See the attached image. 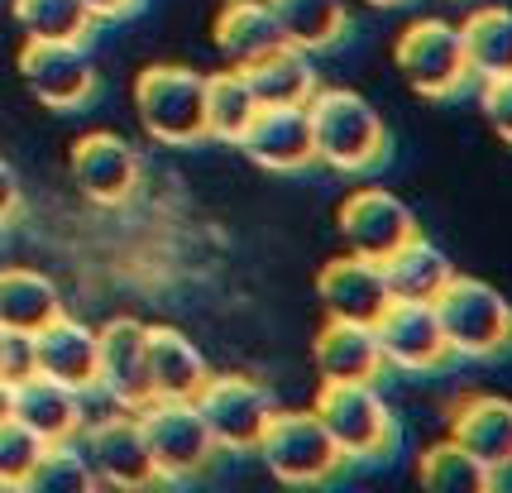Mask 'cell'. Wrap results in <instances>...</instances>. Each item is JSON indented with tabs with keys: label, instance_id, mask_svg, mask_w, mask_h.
<instances>
[{
	"label": "cell",
	"instance_id": "cell-12",
	"mask_svg": "<svg viewBox=\"0 0 512 493\" xmlns=\"http://www.w3.org/2000/svg\"><path fill=\"white\" fill-rule=\"evenodd\" d=\"M20 77L48 111H82L96 96V63L87 44H34L20 48Z\"/></svg>",
	"mask_w": 512,
	"mask_h": 493
},
{
	"label": "cell",
	"instance_id": "cell-9",
	"mask_svg": "<svg viewBox=\"0 0 512 493\" xmlns=\"http://www.w3.org/2000/svg\"><path fill=\"white\" fill-rule=\"evenodd\" d=\"M77 446H82V455H87L96 484H106V489L134 493V489L158 484L144 422H139V412H130V407H115L111 417L87 422V431L77 436Z\"/></svg>",
	"mask_w": 512,
	"mask_h": 493
},
{
	"label": "cell",
	"instance_id": "cell-17",
	"mask_svg": "<svg viewBox=\"0 0 512 493\" xmlns=\"http://www.w3.org/2000/svg\"><path fill=\"white\" fill-rule=\"evenodd\" d=\"M96 364H101V340L87 321L77 316H53L44 331H34V369L44 379H58L77 393L96 388Z\"/></svg>",
	"mask_w": 512,
	"mask_h": 493
},
{
	"label": "cell",
	"instance_id": "cell-11",
	"mask_svg": "<svg viewBox=\"0 0 512 493\" xmlns=\"http://www.w3.org/2000/svg\"><path fill=\"white\" fill-rule=\"evenodd\" d=\"M374 336H379L383 364L398 369V374H436L450 359L446 331H441V316H436L431 302L393 297L388 312L374 321Z\"/></svg>",
	"mask_w": 512,
	"mask_h": 493
},
{
	"label": "cell",
	"instance_id": "cell-34",
	"mask_svg": "<svg viewBox=\"0 0 512 493\" xmlns=\"http://www.w3.org/2000/svg\"><path fill=\"white\" fill-rule=\"evenodd\" d=\"M34 369V336L29 331H0V379L24 383Z\"/></svg>",
	"mask_w": 512,
	"mask_h": 493
},
{
	"label": "cell",
	"instance_id": "cell-38",
	"mask_svg": "<svg viewBox=\"0 0 512 493\" xmlns=\"http://www.w3.org/2000/svg\"><path fill=\"white\" fill-rule=\"evenodd\" d=\"M369 5H402V0H369Z\"/></svg>",
	"mask_w": 512,
	"mask_h": 493
},
{
	"label": "cell",
	"instance_id": "cell-23",
	"mask_svg": "<svg viewBox=\"0 0 512 493\" xmlns=\"http://www.w3.org/2000/svg\"><path fill=\"white\" fill-rule=\"evenodd\" d=\"M63 292L39 269L5 264L0 269V331H44L53 316H63Z\"/></svg>",
	"mask_w": 512,
	"mask_h": 493
},
{
	"label": "cell",
	"instance_id": "cell-1",
	"mask_svg": "<svg viewBox=\"0 0 512 493\" xmlns=\"http://www.w3.org/2000/svg\"><path fill=\"white\" fill-rule=\"evenodd\" d=\"M307 115H312L316 158L331 163L335 173H369L388 154V125L359 91L316 87Z\"/></svg>",
	"mask_w": 512,
	"mask_h": 493
},
{
	"label": "cell",
	"instance_id": "cell-21",
	"mask_svg": "<svg viewBox=\"0 0 512 493\" xmlns=\"http://www.w3.org/2000/svg\"><path fill=\"white\" fill-rule=\"evenodd\" d=\"M316 369H321V383H379L388 364H383L374 326L331 316L316 336Z\"/></svg>",
	"mask_w": 512,
	"mask_h": 493
},
{
	"label": "cell",
	"instance_id": "cell-2",
	"mask_svg": "<svg viewBox=\"0 0 512 493\" xmlns=\"http://www.w3.org/2000/svg\"><path fill=\"white\" fill-rule=\"evenodd\" d=\"M134 115L163 149L206 144V77L192 68H144L134 77Z\"/></svg>",
	"mask_w": 512,
	"mask_h": 493
},
{
	"label": "cell",
	"instance_id": "cell-37",
	"mask_svg": "<svg viewBox=\"0 0 512 493\" xmlns=\"http://www.w3.org/2000/svg\"><path fill=\"white\" fill-rule=\"evenodd\" d=\"M15 417V383L0 379V422H10Z\"/></svg>",
	"mask_w": 512,
	"mask_h": 493
},
{
	"label": "cell",
	"instance_id": "cell-13",
	"mask_svg": "<svg viewBox=\"0 0 512 493\" xmlns=\"http://www.w3.org/2000/svg\"><path fill=\"white\" fill-rule=\"evenodd\" d=\"M340 235H345L350 254H364V259H379L383 264L388 254H398L422 230H417L412 206L402 197H393L388 187H359L340 206Z\"/></svg>",
	"mask_w": 512,
	"mask_h": 493
},
{
	"label": "cell",
	"instance_id": "cell-32",
	"mask_svg": "<svg viewBox=\"0 0 512 493\" xmlns=\"http://www.w3.org/2000/svg\"><path fill=\"white\" fill-rule=\"evenodd\" d=\"M44 455V441L24 422H0V489H29V474Z\"/></svg>",
	"mask_w": 512,
	"mask_h": 493
},
{
	"label": "cell",
	"instance_id": "cell-10",
	"mask_svg": "<svg viewBox=\"0 0 512 493\" xmlns=\"http://www.w3.org/2000/svg\"><path fill=\"white\" fill-rule=\"evenodd\" d=\"M72 182L77 192L96 206H125L139 192L144 182V158L125 135H111V130H96V135H82L72 144Z\"/></svg>",
	"mask_w": 512,
	"mask_h": 493
},
{
	"label": "cell",
	"instance_id": "cell-6",
	"mask_svg": "<svg viewBox=\"0 0 512 493\" xmlns=\"http://www.w3.org/2000/svg\"><path fill=\"white\" fill-rule=\"evenodd\" d=\"M398 72L407 77V87L431 96V101H446L455 91H465L469 77V58H465V39H460V24L450 20H412L402 29L398 48Z\"/></svg>",
	"mask_w": 512,
	"mask_h": 493
},
{
	"label": "cell",
	"instance_id": "cell-15",
	"mask_svg": "<svg viewBox=\"0 0 512 493\" xmlns=\"http://www.w3.org/2000/svg\"><path fill=\"white\" fill-rule=\"evenodd\" d=\"M240 149L268 173H302L316 163L312 115H307V106H259Z\"/></svg>",
	"mask_w": 512,
	"mask_h": 493
},
{
	"label": "cell",
	"instance_id": "cell-33",
	"mask_svg": "<svg viewBox=\"0 0 512 493\" xmlns=\"http://www.w3.org/2000/svg\"><path fill=\"white\" fill-rule=\"evenodd\" d=\"M479 111L493 125V135L512 144V77H493V82H479Z\"/></svg>",
	"mask_w": 512,
	"mask_h": 493
},
{
	"label": "cell",
	"instance_id": "cell-18",
	"mask_svg": "<svg viewBox=\"0 0 512 493\" xmlns=\"http://www.w3.org/2000/svg\"><path fill=\"white\" fill-rule=\"evenodd\" d=\"M15 422L29 426L44 446L77 441L87 431V393L44 374H29L24 383H15Z\"/></svg>",
	"mask_w": 512,
	"mask_h": 493
},
{
	"label": "cell",
	"instance_id": "cell-22",
	"mask_svg": "<svg viewBox=\"0 0 512 493\" xmlns=\"http://www.w3.org/2000/svg\"><path fill=\"white\" fill-rule=\"evenodd\" d=\"M283 39V29L273 20L268 0H225L221 15H216V48L230 68H249L259 63L264 53H273Z\"/></svg>",
	"mask_w": 512,
	"mask_h": 493
},
{
	"label": "cell",
	"instance_id": "cell-35",
	"mask_svg": "<svg viewBox=\"0 0 512 493\" xmlns=\"http://www.w3.org/2000/svg\"><path fill=\"white\" fill-rule=\"evenodd\" d=\"M24 206V192H20V173L0 158V225H10L15 216H20Z\"/></svg>",
	"mask_w": 512,
	"mask_h": 493
},
{
	"label": "cell",
	"instance_id": "cell-25",
	"mask_svg": "<svg viewBox=\"0 0 512 493\" xmlns=\"http://www.w3.org/2000/svg\"><path fill=\"white\" fill-rule=\"evenodd\" d=\"M383 278H388V292L402 297V302H436L441 288L455 278V264L431 240L412 235L398 254L383 259Z\"/></svg>",
	"mask_w": 512,
	"mask_h": 493
},
{
	"label": "cell",
	"instance_id": "cell-26",
	"mask_svg": "<svg viewBox=\"0 0 512 493\" xmlns=\"http://www.w3.org/2000/svg\"><path fill=\"white\" fill-rule=\"evenodd\" d=\"M465 58L474 82H493V77H512V10L508 5H479L465 24Z\"/></svg>",
	"mask_w": 512,
	"mask_h": 493
},
{
	"label": "cell",
	"instance_id": "cell-30",
	"mask_svg": "<svg viewBox=\"0 0 512 493\" xmlns=\"http://www.w3.org/2000/svg\"><path fill=\"white\" fill-rule=\"evenodd\" d=\"M15 20L34 44H87L96 29L87 0H15Z\"/></svg>",
	"mask_w": 512,
	"mask_h": 493
},
{
	"label": "cell",
	"instance_id": "cell-3",
	"mask_svg": "<svg viewBox=\"0 0 512 493\" xmlns=\"http://www.w3.org/2000/svg\"><path fill=\"white\" fill-rule=\"evenodd\" d=\"M316 417L331 431L335 450L345 455V465L383 460L398 446V417L379 383H321L316 393Z\"/></svg>",
	"mask_w": 512,
	"mask_h": 493
},
{
	"label": "cell",
	"instance_id": "cell-4",
	"mask_svg": "<svg viewBox=\"0 0 512 493\" xmlns=\"http://www.w3.org/2000/svg\"><path fill=\"white\" fill-rule=\"evenodd\" d=\"M441 316L450 355L460 359H493L512 345V302L484 278L455 273L441 297L431 302Z\"/></svg>",
	"mask_w": 512,
	"mask_h": 493
},
{
	"label": "cell",
	"instance_id": "cell-8",
	"mask_svg": "<svg viewBox=\"0 0 512 493\" xmlns=\"http://www.w3.org/2000/svg\"><path fill=\"white\" fill-rule=\"evenodd\" d=\"M139 422L149 436V455H154V470L163 484H182V479H197L211 460H216V436L206 417L197 412V403H154L139 407Z\"/></svg>",
	"mask_w": 512,
	"mask_h": 493
},
{
	"label": "cell",
	"instance_id": "cell-14",
	"mask_svg": "<svg viewBox=\"0 0 512 493\" xmlns=\"http://www.w3.org/2000/svg\"><path fill=\"white\" fill-rule=\"evenodd\" d=\"M101 364H96V388L111 398L115 407H139L149 403V326L134 316H115L101 331Z\"/></svg>",
	"mask_w": 512,
	"mask_h": 493
},
{
	"label": "cell",
	"instance_id": "cell-7",
	"mask_svg": "<svg viewBox=\"0 0 512 493\" xmlns=\"http://www.w3.org/2000/svg\"><path fill=\"white\" fill-rule=\"evenodd\" d=\"M197 412L211 426L216 450L254 455V446L264 441L278 403H273V393H268L264 383L249 379V374H211L206 388L197 393Z\"/></svg>",
	"mask_w": 512,
	"mask_h": 493
},
{
	"label": "cell",
	"instance_id": "cell-24",
	"mask_svg": "<svg viewBox=\"0 0 512 493\" xmlns=\"http://www.w3.org/2000/svg\"><path fill=\"white\" fill-rule=\"evenodd\" d=\"M245 77L254 87V96H259V106H307L316 96V87H321V72H316L312 53L297 44H278L259 63H249Z\"/></svg>",
	"mask_w": 512,
	"mask_h": 493
},
{
	"label": "cell",
	"instance_id": "cell-28",
	"mask_svg": "<svg viewBox=\"0 0 512 493\" xmlns=\"http://www.w3.org/2000/svg\"><path fill=\"white\" fill-rule=\"evenodd\" d=\"M254 115H259V96L249 87L245 68H225L206 77V139L240 144Z\"/></svg>",
	"mask_w": 512,
	"mask_h": 493
},
{
	"label": "cell",
	"instance_id": "cell-31",
	"mask_svg": "<svg viewBox=\"0 0 512 493\" xmlns=\"http://www.w3.org/2000/svg\"><path fill=\"white\" fill-rule=\"evenodd\" d=\"M96 489V474H91L87 455L77 441L63 446H44L39 465L29 474V493H91Z\"/></svg>",
	"mask_w": 512,
	"mask_h": 493
},
{
	"label": "cell",
	"instance_id": "cell-29",
	"mask_svg": "<svg viewBox=\"0 0 512 493\" xmlns=\"http://www.w3.org/2000/svg\"><path fill=\"white\" fill-rule=\"evenodd\" d=\"M417 479H422V489H431V493H489L493 484H498V474H493L479 455H469L455 436H446V441H436V446L422 450Z\"/></svg>",
	"mask_w": 512,
	"mask_h": 493
},
{
	"label": "cell",
	"instance_id": "cell-36",
	"mask_svg": "<svg viewBox=\"0 0 512 493\" xmlns=\"http://www.w3.org/2000/svg\"><path fill=\"white\" fill-rule=\"evenodd\" d=\"M87 10L96 15V24L101 20H125V15L139 10V0H87Z\"/></svg>",
	"mask_w": 512,
	"mask_h": 493
},
{
	"label": "cell",
	"instance_id": "cell-16",
	"mask_svg": "<svg viewBox=\"0 0 512 493\" xmlns=\"http://www.w3.org/2000/svg\"><path fill=\"white\" fill-rule=\"evenodd\" d=\"M316 292L326 302V316L335 321H359V326H374L393 292H388V278H383V264L379 259H364V254H340L331 259L321 278H316Z\"/></svg>",
	"mask_w": 512,
	"mask_h": 493
},
{
	"label": "cell",
	"instance_id": "cell-5",
	"mask_svg": "<svg viewBox=\"0 0 512 493\" xmlns=\"http://www.w3.org/2000/svg\"><path fill=\"white\" fill-rule=\"evenodd\" d=\"M254 455L268 465L273 479H283L292 489H312V484H331L345 470V455L335 450L331 431L321 426L316 407L307 412H273L264 441L254 446Z\"/></svg>",
	"mask_w": 512,
	"mask_h": 493
},
{
	"label": "cell",
	"instance_id": "cell-27",
	"mask_svg": "<svg viewBox=\"0 0 512 493\" xmlns=\"http://www.w3.org/2000/svg\"><path fill=\"white\" fill-rule=\"evenodd\" d=\"M273 20L283 29V39L307 53H321V48H335L345 34H350V10L345 0H268Z\"/></svg>",
	"mask_w": 512,
	"mask_h": 493
},
{
	"label": "cell",
	"instance_id": "cell-19",
	"mask_svg": "<svg viewBox=\"0 0 512 493\" xmlns=\"http://www.w3.org/2000/svg\"><path fill=\"white\" fill-rule=\"evenodd\" d=\"M450 436L479 455L498 479L512 474V398L503 393H469L450 407Z\"/></svg>",
	"mask_w": 512,
	"mask_h": 493
},
{
	"label": "cell",
	"instance_id": "cell-20",
	"mask_svg": "<svg viewBox=\"0 0 512 493\" xmlns=\"http://www.w3.org/2000/svg\"><path fill=\"white\" fill-rule=\"evenodd\" d=\"M211 379V364L192 340L173 326H149V393L168 403H197V393ZM149 398V403H154Z\"/></svg>",
	"mask_w": 512,
	"mask_h": 493
}]
</instances>
